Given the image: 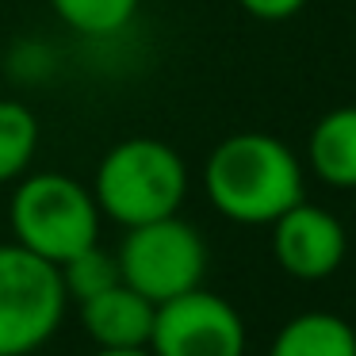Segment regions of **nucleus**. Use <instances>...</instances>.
I'll use <instances>...</instances> for the list:
<instances>
[{
	"label": "nucleus",
	"mask_w": 356,
	"mask_h": 356,
	"mask_svg": "<svg viewBox=\"0 0 356 356\" xmlns=\"http://www.w3.org/2000/svg\"><path fill=\"white\" fill-rule=\"evenodd\" d=\"M211 207L238 226H272L302 203V165L284 138L241 131L222 138L203 165Z\"/></svg>",
	"instance_id": "nucleus-1"
},
{
	"label": "nucleus",
	"mask_w": 356,
	"mask_h": 356,
	"mask_svg": "<svg viewBox=\"0 0 356 356\" xmlns=\"http://www.w3.org/2000/svg\"><path fill=\"white\" fill-rule=\"evenodd\" d=\"M92 195L100 215L123 230L180 215L188 195V165L161 138H123L100 157L92 180Z\"/></svg>",
	"instance_id": "nucleus-2"
},
{
	"label": "nucleus",
	"mask_w": 356,
	"mask_h": 356,
	"mask_svg": "<svg viewBox=\"0 0 356 356\" xmlns=\"http://www.w3.org/2000/svg\"><path fill=\"white\" fill-rule=\"evenodd\" d=\"M100 218L92 188L65 172H27L8 203L12 241L54 268L100 245Z\"/></svg>",
	"instance_id": "nucleus-3"
},
{
	"label": "nucleus",
	"mask_w": 356,
	"mask_h": 356,
	"mask_svg": "<svg viewBox=\"0 0 356 356\" xmlns=\"http://www.w3.org/2000/svg\"><path fill=\"white\" fill-rule=\"evenodd\" d=\"M65 284L50 261L0 241V356H31L65 322Z\"/></svg>",
	"instance_id": "nucleus-4"
},
{
	"label": "nucleus",
	"mask_w": 356,
	"mask_h": 356,
	"mask_svg": "<svg viewBox=\"0 0 356 356\" xmlns=\"http://www.w3.org/2000/svg\"><path fill=\"white\" fill-rule=\"evenodd\" d=\"M115 257L123 284L154 307L203 287V276H207V241L180 215L127 230Z\"/></svg>",
	"instance_id": "nucleus-5"
},
{
	"label": "nucleus",
	"mask_w": 356,
	"mask_h": 356,
	"mask_svg": "<svg viewBox=\"0 0 356 356\" xmlns=\"http://www.w3.org/2000/svg\"><path fill=\"white\" fill-rule=\"evenodd\" d=\"M245 345L249 333L238 307L207 287L161 302L149 337L154 356H245Z\"/></svg>",
	"instance_id": "nucleus-6"
},
{
	"label": "nucleus",
	"mask_w": 356,
	"mask_h": 356,
	"mask_svg": "<svg viewBox=\"0 0 356 356\" xmlns=\"http://www.w3.org/2000/svg\"><path fill=\"white\" fill-rule=\"evenodd\" d=\"M272 253L276 264L295 280H325L341 268L348 238L337 215L302 200L272 222Z\"/></svg>",
	"instance_id": "nucleus-7"
},
{
	"label": "nucleus",
	"mask_w": 356,
	"mask_h": 356,
	"mask_svg": "<svg viewBox=\"0 0 356 356\" xmlns=\"http://www.w3.org/2000/svg\"><path fill=\"white\" fill-rule=\"evenodd\" d=\"M77 318L96 348H149L157 307L119 284L88 302H77Z\"/></svg>",
	"instance_id": "nucleus-8"
},
{
	"label": "nucleus",
	"mask_w": 356,
	"mask_h": 356,
	"mask_svg": "<svg viewBox=\"0 0 356 356\" xmlns=\"http://www.w3.org/2000/svg\"><path fill=\"white\" fill-rule=\"evenodd\" d=\"M307 161L314 177L330 188H356V104L325 111L307 142Z\"/></svg>",
	"instance_id": "nucleus-9"
},
{
	"label": "nucleus",
	"mask_w": 356,
	"mask_h": 356,
	"mask_svg": "<svg viewBox=\"0 0 356 356\" xmlns=\"http://www.w3.org/2000/svg\"><path fill=\"white\" fill-rule=\"evenodd\" d=\"M268 356H356V330L341 314L307 310L280 325Z\"/></svg>",
	"instance_id": "nucleus-10"
},
{
	"label": "nucleus",
	"mask_w": 356,
	"mask_h": 356,
	"mask_svg": "<svg viewBox=\"0 0 356 356\" xmlns=\"http://www.w3.org/2000/svg\"><path fill=\"white\" fill-rule=\"evenodd\" d=\"M39 149V119L27 104L0 100V184H19Z\"/></svg>",
	"instance_id": "nucleus-11"
},
{
	"label": "nucleus",
	"mask_w": 356,
	"mask_h": 356,
	"mask_svg": "<svg viewBox=\"0 0 356 356\" xmlns=\"http://www.w3.org/2000/svg\"><path fill=\"white\" fill-rule=\"evenodd\" d=\"M142 0H50L54 16L85 39H115L134 24Z\"/></svg>",
	"instance_id": "nucleus-12"
},
{
	"label": "nucleus",
	"mask_w": 356,
	"mask_h": 356,
	"mask_svg": "<svg viewBox=\"0 0 356 356\" xmlns=\"http://www.w3.org/2000/svg\"><path fill=\"white\" fill-rule=\"evenodd\" d=\"M62 284H65V295L73 302H88L96 295L111 291V287L123 284V272H119V257L104 245H92L85 253H77L73 261H65L62 268Z\"/></svg>",
	"instance_id": "nucleus-13"
},
{
	"label": "nucleus",
	"mask_w": 356,
	"mask_h": 356,
	"mask_svg": "<svg viewBox=\"0 0 356 356\" xmlns=\"http://www.w3.org/2000/svg\"><path fill=\"white\" fill-rule=\"evenodd\" d=\"M241 12H249L253 19H264V24H280V19H291L307 8V0H238Z\"/></svg>",
	"instance_id": "nucleus-14"
},
{
	"label": "nucleus",
	"mask_w": 356,
	"mask_h": 356,
	"mask_svg": "<svg viewBox=\"0 0 356 356\" xmlns=\"http://www.w3.org/2000/svg\"><path fill=\"white\" fill-rule=\"evenodd\" d=\"M92 356H154L149 348H96Z\"/></svg>",
	"instance_id": "nucleus-15"
}]
</instances>
